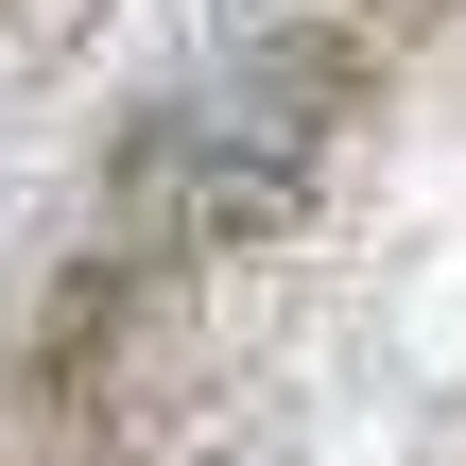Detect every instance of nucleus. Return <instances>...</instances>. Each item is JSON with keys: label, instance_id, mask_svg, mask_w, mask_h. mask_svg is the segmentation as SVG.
<instances>
[{"label": "nucleus", "instance_id": "nucleus-1", "mask_svg": "<svg viewBox=\"0 0 466 466\" xmlns=\"http://www.w3.org/2000/svg\"><path fill=\"white\" fill-rule=\"evenodd\" d=\"M329 121H346V52H329V35H259V52H225V69L173 104L156 173H173V208H190V225L259 242V225H294V208H311Z\"/></svg>", "mask_w": 466, "mask_h": 466}]
</instances>
